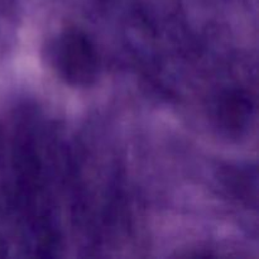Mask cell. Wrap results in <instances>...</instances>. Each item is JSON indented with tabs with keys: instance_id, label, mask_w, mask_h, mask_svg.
Instances as JSON below:
<instances>
[{
	"instance_id": "1",
	"label": "cell",
	"mask_w": 259,
	"mask_h": 259,
	"mask_svg": "<svg viewBox=\"0 0 259 259\" xmlns=\"http://www.w3.org/2000/svg\"><path fill=\"white\" fill-rule=\"evenodd\" d=\"M47 56L56 73L68 85H91L98 77V51L85 33L66 29L56 35L47 47Z\"/></svg>"
}]
</instances>
